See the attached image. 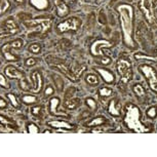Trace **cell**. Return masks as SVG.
Returning <instances> with one entry per match:
<instances>
[{
    "label": "cell",
    "instance_id": "1",
    "mask_svg": "<svg viewBox=\"0 0 157 157\" xmlns=\"http://www.w3.org/2000/svg\"><path fill=\"white\" fill-rule=\"evenodd\" d=\"M119 11L121 28L123 31L124 42L129 46H134V40H132V17H134V10L130 5L123 4L117 7Z\"/></svg>",
    "mask_w": 157,
    "mask_h": 157
},
{
    "label": "cell",
    "instance_id": "2",
    "mask_svg": "<svg viewBox=\"0 0 157 157\" xmlns=\"http://www.w3.org/2000/svg\"><path fill=\"white\" fill-rule=\"evenodd\" d=\"M125 123L128 128L135 130L136 132H145L147 128L145 127L140 121V111L134 105H128L126 107V116Z\"/></svg>",
    "mask_w": 157,
    "mask_h": 157
},
{
    "label": "cell",
    "instance_id": "3",
    "mask_svg": "<svg viewBox=\"0 0 157 157\" xmlns=\"http://www.w3.org/2000/svg\"><path fill=\"white\" fill-rule=\"evenodd\" d=\"M24 25L27 28H35L33 33L29 34V38H32L36 36L38 34H44L46 33V31H48L52 25V20L44 17V19H35V20H26L24 21Z\"/></svg>",
    "mask_w": 157,
    "mask_h": 157
},
{
    "label": "cell",
    "instance_id": "4",
    "mask_svg": "<svg viewBox=\"0 0 157 157\" xmlns=\"http://www.w3.org/2000/svg\"><path fill=\"white\" fill-rule=\"evenodd\" d=\"M24 41L21 39V38H17V39H14L13 41H10V42L4 43L3 45L1 46V54L2 57L6 62H19L20 58L16 55L11 54V49H20L23 47Z\"/></svg>",
    "mask_w": 157,
    "mask_h": 157
},
{
    "label": "cell",
    "instance_id": "5",
    "mask_svg": "<svg viewBox=\"0 0 157 157\" xmlns=\"http://www.w3.org/2000/svg\"><path fill=\"white\" fill-rule=\"evenodd\" d=\"M81 23H80V20L77 19V17H70V19H67L66 21L62 22L61 24L58 25V31L59 32H67V31H76L77 29H79L80 27Z\"/></svg>",
    "mask_w": 157,
    "mask_h": 157
},
{
    "label": "cell",
    "instance_id": "6",
    "mask_svg": "<svg viewBox=\"0 0 157 157\" xmlns=\"http://www.w3.org/2000/svg\"><path fill=\"white\" fill-rule=\"evenodd\" d=\"M118 72L121 75V80L123 82H128L132 78V66L128 61L120 60L117 65Z\"/></svg>",
    "mask_w": 157,
    "mask_h": 157
},
{
    "label": "cell",
    "instance_id": "7",
    "mask_svg": "<svg viewBox=\"0 0 157 157\" xmlns=\"http://www.w3.org/2000/svg\"><path fill=\"white\" fill-rule=\"evenodd\" d=\"M142 72L145 74V76L147 77L148 82H149L151 88L153 90L157 91V77H156V73L152 67L148 66V65H144V66L141 67Z\"/></svg>",
    "mask_w": 157,
    "mask_h": 157
},
{
    "label": "cell",
    "instance_id": "8",
    "mask_svg": "<svg viewBox=\"0 0 157 157\" xmlns=\"http://www.w3.org/2000/svg\"><path fill=\"white\" fill-rule=\"evenodd\" d=\"M140 7L145 14V17H146L150 23H152L154 21L152 0H142V1L140 2Z\"/></svg>",
    "mask_w": 157,
    "mask_h": 157
},
{
    "label": "cell",
    "instance_id": "9",
    "mask_svg": "<svg viewBox=\"0 0 157 157\" xmlns=\"http://www.w3.org/2000/svg\"><path fill=\"white\" fill-rule=\"evenodd\" d=\"M3 27H4V30L6 31V34L8 35H13V34L14 35L20 32V27L16 21H14L13 17H8V19L5 20Z\"/></svg>",
    "mask_w": 157,
    "mask_h": 157
},
{
    "label": "cell",
    "instance_id": "10",
    "mask_svg": "<svg viewBox=\"0 0 157 157\" xmlns=\"http://www.w3.org/2000/svg\"><path fill=\"white\" fill-rule=\"evenodd\" d=\"M4 74L10 79H21L25 76V73L23 71L19 70L17 68L11 66V65H8L7 67L4 68Z\"/></svg>",
    "mask_w": 157,
    "mask_h": 157
},
{
    "label": "cell",
    "instance_id": "11",
    "mask_svg": "<svg viewBox=\"0 0 157 157\" xmlns=\"http://www.w3.org/2000/svg\"><path fill=\"white\" fill-rule=\"evenodd\" d=\"M31 77H32V81H33V87H32L31 91H33V93H39L43 85V80H42L41 73L39 71L35 70L32 72Z\"/></svg>",
    "mask_w": 157,
    "mask_h": 157
},
{
    "label": "cell",
    "instance_id": "12",
    "mask_svg": "<svg viewBox=\"0 0 157 157\" xmlns=\"http://www.w3.org/2000/svg\"><path fill=\"white\" fill-rule=\"evenodd\" d=\"M55 4L57 6V13L59 17H63L69 13V7L67 6V4L65 3L63 0H56Z\"/></svg>",
    "mask_w": 157,
    "mask_h": 157
},
{
    "label": "cell",
    "instance_id": "13",
    "mask_svg": "<svg viewBox=\"0 0 157 157\" xmlns=\"http://www.w3.org/2000/svg\"><path fill=\"white\" fill-rule=\"evenodd\" d=\"M30 3L38 10H44L49 6L48 0H30Z\"/></svg>",
    "mask_w": 157,
    "mask_h": 157
},
{
    "label": "cell",
    "instance_id": "14",
    "mask_svg": "<svg viewBox=\"0 0 157 157\" xmlns=\"http://www.w3.org/2000/svg\"><path fill=\"white\" fill-rule=\"evenodd\" d=\"M47 125L54 127V128H66V129L72 128V125H70L68 122H66V121H63V120L48 121V122H47Z\"/></svg>",
    "mask_w": 157,
    "mask_h": 157
},
{
    "label": "cell",
    "instance_id": "15",
    "mask_svg": "<svg viewBox=\"0 0 157 157\" xmlns=\"http://www.w3.org/2000/svg\"><path fill=\"white\" fill-rule=\"evenodd\" d=\"M54 67L60 69L65 75H67L68 77H69V79H72L73 81L77 80V76L75 75V74H73L72 72H71V70H69V68H68L67 66H65V65H63V64H55Z\"/></svg>",
    "mask_w": 157,
    "mask_h": 157
},
{
    "label": "cell",
    "instance_id": "16",
    "mask_svg": "<svg viewBox=\"0 0 157 157\" xmlns=\"http://www.w3.org/2000/svg\"><path fill=\"white\" fill-rule=\"evenodd\" d=\"M113 45V43L112 42H108V41H103V40H100V41H96L93 45H91V54H93L94 56H96V52L99 47H109V46H112Z\"/></svg>",
    "mask_w": 157,
    "mask_h": 157
},
{
    "label": "cell",
    "instance_id": "17",
    "mask_svg": "<svg viewBox=\"0 0 157 157\" xmlns=\"http://www.w3.org/2000/svg\"><path fill=\"white\" fill-rule=\"evenodd\" d=\"M97 70H98V72L101 74V76L103 77L104 80L107 82V83H111V82L114 80V76L110 71L105 70V69H101V68H99V69H97Z\"/></svg>",
    "mask_w": 157,
    "mask_h": 157
},
{
    "label": "cell",
    "instance_id": "18",
    "mask_svg": "<svg viewBox=\"0 0 157 157\" xmlns=\"http://www.w3.org/2000/svg\"><path fill=\"white\" fill-rule=\"evenodd\" d=\"M80 105V100L79 99H69V100H66L65 102V106L66 108L68 109H76L78 106Z\"/></svg>",
    "mask_w": 157,
    "mask_h": 157
},
{
    "label": "cell",
    "instance_id": "19",
    "mask_svg": "<svg viewBox=\"0 0 157 157\" xmlns=\"http://www.w3.org/2000/svg\"><path fill=\"white\" fill-rule=\"evenodd\" d=\"M59 103H60V99H59V98H54V99L50 100L49 111L52 115H58L59 116V114L57 113V107H58Z\"/></svg>",
    "mask_w": 157,
    "mask_h": 157
},
{
    "label": "cell",
    "instance_id": "20",
    "mask_svg": "<svg viewBox=\"0 0 157 157\" xmlns=\"http://www.w3.org/2000/svg\"><path fill=\"white\" fill-rule=\"evenodd\" d=\"M21 101L26 104V105H31V104H34L37 102V98L33 96V94H24L21 98Z\"/></svg>",
    "mask_w": 157,
    "mask_h": 157
},
{
    "label": "cell",
    "instance_id": "21",
    "mask_svg": "<svg viewBox=\"0 0 157 157\" xmlns=\"http://www.w3.org/2000/svg\"><path fill=\"white\" fill-rule=\"evenodd\" d=\"M10 8V0H0V16H2Z\"/></svg>",
    "mask_w": 157,
    "mask_h": 157
},
{
    "label": "cell",
    "instance_id": "22",
    "mask_svg": "<svg viewBox=\"0 0 157 157\" xmlns=\"http://www.w3.org/2000/svg\"><path fill=\"white\" fill-rule=\"evenodd\" d=\"M20 87L24 91H30L32 90V87H30V83H29L28 79L25 76L20 79Z\"/></svg>",
    "mask_w": 157,
    "mask_h": 157
},
{
    "label": "cell",
    "instance_id": "23",
    "mask_svg": "<svg viewBox=\"0 0 157 157\" xmlns=\"http://www.w3.org/2000/svg\"><path fill=\"white\" fill-rule=\"evenodd\" d=\"M28 50L33 55H39L41 52V45L39 43H32L29 45Z\"/></svg>",
    "mask_w": 157,
    "mask_h": 157
},
{
    "label": "cell",
    "instance_id": "24",
    "mask_svg": "<svg viewBox=\"0 0 157 157\" xmlns=\"http://www.w3.org/2000/svg\"><path fill=\"white\" fill-rule=\"evenodd\" d=\"M6 97L8 98V100L10 101L11 105H13L14 108H17V109L21 108V104L19 103V101H17V97L14 96L13 94H6Z\"/></svg>",
    "mask_w": 157,
    "mask_h": 157
},
{
    "label": "cell",
    "instance_id": "25",
    "mask_svg": "<svg viewBox=\"0 0 157 157\" xmlns=\"http://www.w3.org/2000/svg\"><path fill=\"white\" fill-rule=\"evenodd\" d=\"M0 86L3 87V88H6V90L10 88V82L7 81V77L4 76L3 74H1V73H0Z\"/></svg>",
    "mask_w": 157,
    "mask_h": 157
},
{
    "label": "cell",
    "instance_id": "26",
    "mask_svg": "<svg viewBox=\"0 0 157 157\" xmlns=\"http://www.w3.org/2000/svg\"><path fill=\"white\" fill-rule=\"evenodd\" d=\"M116 103H115V101H111V104H110V107H109V112L112 114V115H115V116H118V115L120 114L119 110H118V108H116Z\"/></svg>",
    "mask_w": 157,
    "mask_h": 157
},
{
    "label": "cell",
    "instance_id": "27",
    "mask_svg": "<svg viewBox=\"0 0 157 157\" xmlns=\"http://www.w3.org/2000/svg\"><path fill=\"white\" fill-rule=\"evenodd\" d=\"M86 81L88 84L90 85H96L98 84V77L96 75H94V74H88V75L86 76Z\"/></svg>",
    "mask_w": 157,
    "mask_h": 157
},
{
    "label": "cell",
    "instance_id": "28",
    "mask_svg": "<svg viewBox=\"0 0 157 157\" xmlns=\"http://www.w3.org/2000/svg\"><path fill=\"white\" fill-rule=\"evenodd\" d=\"M134 91L138 94L139 97H143L145 94V90L141 84H136L134 86Z\"/></svg>",
    "mask_w": 157,
    "mask_h": 157
},
{
    "label": "cell",
    "instance_id": "29",
    "mask_svg": "<svg viewBox=\"0 0 157 157\" xmlns=\"http://www.w3.org/2000/svg\"><path fill=\"white\" fill-rule=\"evenodd\" d=\"M28 132H30V134H38L39 132V127L34 123L28 124Z\"/></svg>",
    "mask_w": 157,
    "mask_h": 157
},
{
    "label": "cell",
    "instance_id": "30",
    "mask_svg": "<svg viewBox=\"0 0 157 157\" xmlns=\"http://www.w3.org/2000/svg\"><path fill=\"white\" fill-rule=\"evenodd\" d=\"M36 63H37L36 59H34V58H28L27 60L25 61V66L32 67V66H34V65L36 64Z\"/></svg>",
    "mask_w": 157,
    "mask_h": 157
},
{
    "label": "cell",
    "instance_id": "31",
    "mask_svg": "<svg viewBox=\"0 0 157 157\" xmlns=\"http://www.w3.org/2000/svg\"><path fill=\"white\" fill-rule=\"evenodd\" d=\"M112 94V90H110V88H107V87H104V88H101L100 90V94L101 96H105V97H108L110 96V94Z\"/></svg>",
    "mask_w": 157,
    "mask_h": 157
},
{
    "label": "cell",
    "instance_id": "32",
    "mask_svg": "<svg viewBox=\"0 0 157 157\" xmlns=\"http://www.w3.org/2000/svg\"><path fill=\"white\" fill-rule=\"evenodd\" d=\"M31 113L35 115V116H38L41 113V107L40 106H36V107H32L31 108Z\"/></svg>",
    "mask_w": 157,
    "mask_h": 157
},
{
    "label": "cell",
    "instance_id": "33",
    "mask_svg": "<svg viewBox=\"0 0 157 157\" xmlns=\"http://www.w3.org/2000/svg\"><path fill=\"white\" fill-rule=\"evenodd\" d=\"M54 93H55L54 87H52V85H47L46 88H45V91H44V94H45V97H49L50 94H52Z\"/></svg>",
    "mask_w": 157,
    "mask_h": 157
},
{
    "label": "cell",
    "instance_id": "34",
    "mask_svg": "<svg viewBox=\"0 0 157 157\" xmlns=\"http://www.w3.org/2000/svg\"><path fill=\"white\" fill-rule=\"evenodd\" d=\"M104 122V118H97V119L93 120L91 122L88 123V125H98V124H102Z\"/></svg>",
    "mask_w": 157,
    "mask_h": 157
},
{
    "label": "cell",
    "instance_id": "35",
    "mask_svg": "<svg viewBox=\"0 0 157 157\" xmlns=\"http://www.w3.org/2000/svg\"><path fill=\"white\" fill-rule=\"evenodd\" d=\"M147 115H148L149 117H151V118L155 117V116H156V109H155V108H151V109H149V111L147 112Z\"/></svg>",
    "mask_w": 157,
    "mask_h": 157
},
{
    "label": "cell",
    "instance_id": "36",
    "mask_svg": "<svg viewBox=\"0 0 157 157\" xmlns=\"http://www.w3.org/2000/svg\"><path fill=\"white\" fill-rule=\"evenodd\" d=\"M6 106H7V102L3 99V98L0 97V109L6 108Z\"/></svg>",
    "mask_w": 157,
    "mask_h": 157
},
{
    "label": "cell",
    "instance_id": "37",
    "mask_svg": "<svg viewBox=\"0 0 157 157\" xmlns=\"http://www.w3.org/2000/svg\"><path fill=\"white\" fill-rule=\"evenodd\" d=\"M86 104L90 107L91 108V109H94L96 108V103H94V101L93 100V99H87L86 100Z\"/></svg>",
    "mask_w": 157,
    "mask_h": 157
},
{
    "label": "cell",
    "instance_id": "38",
    "mask_svg": "<svg viewBox=\"0 0 157 157\" xmlns=\"http://www.w3.org/2000/svg\"><path fill=\"white\" fill-rule=\"evenodd\" d=\"M8 121H10V120H8L6 117L3 116V115H1V114H0V123L5 124V123H7Z\"/></svg>",
    "mask_w": 157,
    "mask_h": 157
},
{
    "label": "cell",
    "instance_id": "39",
    "mask_svg": "<svg viewBox=\"0 0 157 157\" xmlns=\"http://www.w3.org/2000/svg\"><path fill=\"white\" fill-rule=\"evenodd\" d=\"M16 3H17V4H21V5H24L26 3V0H13Z\"/></svg>",
    "mask_w": 157,
    "mask_h": 157
},
{
    "label": "cell",
    "instance_id": "40",
    "mask_svg": "<svg viewBox=\"0 0 157 157\" xmlns=\"http://www.w3.org/2000/svg\"><path fill=\"white\" fill-rule=\"evenodd\" d=\"M0 65H1V60H0Z\"/></svg>",
    "mask_w": 157,
    "mask_h": 157
}]
</instances>
